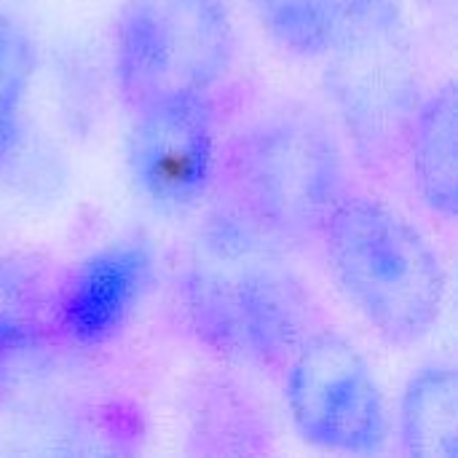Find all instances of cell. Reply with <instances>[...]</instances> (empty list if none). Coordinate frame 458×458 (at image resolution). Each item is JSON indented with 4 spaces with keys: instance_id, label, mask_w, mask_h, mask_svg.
Masks as SVG:
<instances>
[{
    "instance_id": "1",
    "label": "cell",
    "mask_w": 458,
    "mask_h": 458,
    "mask_svg": "<svg viewBox=\"0 0 458 458\" xmlns=\"http://www.w3.org/2000/svg\"><path fill=\"white\" fill-rule=\"evenodd\" d=\"M185 330L239 368L282 373L319 330V306L287 250L220 207L204 220L177 274Z\"/></svg>"
},
{
    "instance_id": "2",
    "label": "cell",
    "mask_w": 458,
    "mask_h": 458,
    "mask_svg": "<svg viewBox=\"0 0 458 458\" xmlns=\"http://www.w3.org/2000/svg\"><path fill=\"white\" fill-rule=\"evenodd\" d=\"M215 185L223 207L282 247L319 242L322 228L352 191L349 158L317 115L274 110L225 145Z\"/></svg>"
},
{
    "instance_id": "3",
    "label": "cell",
    "mask_w": 458,
    "mask_h": 458,
    "mask_svg": "<svg viewBox=\"0 0 458 458\" xmlns=\"http://www.w3.org/2000/svg\"><path fill=\"white\" fill-rule=\"evenodd\" d=\"M346 303L392 346L424 341L445 303V268L429 239L392 204L349 191L319 233Z\"/></svg>"
},
{
    "instance_id": "4",
    "label": "cell",
    "mask_w": 458,
    "mask_h": 458,
    "mask_svg": "<svg viewBox=\"0 0 458 458\" xmlns=\"http://www.w3.org/2000/svg\"><path fill=\"white\" fill-rule=\"evenodd\" d=\"M233 54L225 0H126L113 30V70L129 107L166 94H212Z\"/></svg>"
},
{
    "instance_id": "5",
    "label": "cell",
    "mask_w": 458,
    "mask_h": 458,
    "mask_svg": "<svg viewBox=\"0 0 458 458\" xmlns=\"http://www.w3.org/2000/svg\"><path fill=\"white\" fill-rule=\"evenodd\" d=\"M325 59V89L357 156L378 174L397 172L424 97L403 8L365 24Z\"/></svg>"
},
{
    "instance_id": "6",
    "label": "cell",
    "mask_w": 458,
    "mask_h": 458,
    "mask_svg": "<svg viewBox=\"0 0 458 458\" xmlns=\"http://www.w3.org/2000/svg\"><path fill=\"white\" fill-rule=\"evenodd\" d=\"M295 432L314 448L373 456L392 435L389 408L368 357L335 330H314L282 370Z\"/></svg>"
},
{
    "instance_id": "7",
    "label": "cell",
    "mask_w": 458,
    "mask_h": 458,
    "mask_svg": "<svg viewBox=\"0 0 458 458\" xmlns=\"http://www.w3.org/2000/svg\"><path fill=\"white\" fill-rule=\"evenodd\" d=\"M131 110L126 169L134 193L164 217L196 212L212 193L220 164L212 94H166Z\"/></svg>"
},
{
    "instance_id": "8",
    "label": "cell",
    "mask_w": 458,
    "mask_h": 458,
    "mask_svg": "<svg viewBox=\"0 0 458 458\" xmlns=\"http://www.w3.org/2000/svg\"><path fill=\"white\" fill-rule=\"evenodd\" d=\"M153 282V255L142 242H113L59 271L54 290L56 344L99 349L115 341Z\"/></svg>"
},
{
    "instance_id": "9",
    "label": "cell",
    "mask_w": 458,
    "mask_h": 458,
    "mask_svg": "<svg viewBox=\"0 0 458 458\" xmlns=\"http://www.w3.org/2000/svg\"><path fill=\"white\" fill-rule=\"evenodd\" d=\"M458 99L454 81L424 94L403 145V164L424 207L443 223L458 209Z\"/></svg>"
},
{
    "instance_id": "10",
    "label": "cell",
    "mask_w": 458,
    "mask_h": 458,
    "mask_svg": "<svg viewBox=\"0 0 458 458\" xmlns=\"http://www.w3.org/2000/svg\"><path fill=\"white\" fill-rule=\"evenodd\" d=\"M56 279L59 274L35 255L0 258V376L21 370L56 344Z\"/></svg>"
},
{
    "instance_id": "11",
    "label": "cell",
    "mask_w": 458,
    "mask_h": 458,
    "mask_svg": "<svg viewBox=\"0 0 458 458\" xmlns=\"http://www.w3.org/2000/svg\"><path fill=\"white\" fill-rule=\"evenodd\" d=\"M263 32L287 54L325 59L365 24L400 11L403 0H250Z\"/></svg>"
},
{
    "instance_id": "12",
    "label": "cell",
    "mask_w": 458,
    "mask_h": 458,
    "mask_svg": "<svg viewBox=\"0 0 458 458\" xmlns=\"http://www.w3.org/2000/svg\"><path fill=\"white\" fill-rule=\"evenodd\" d=\"M394 437L408 458L458 456V376L451 362L421 365L405 384Z\"/></svg>"
},
{
    "instance_id": "13",
    "label": "cell",
    "mask_w": 458,
    "mask_h": 458,
    "mask_svg": "<svg viewBox=\"0 0 458 458\" xmlns=\"http://www.w3.org/2000/svg\"><path fill=\"white\" fill-rule=\"evenodd\" d=\"M32 75L35 46L27 30L0 11V172L19 156Z\"/></svg>"
}]
</instances>
